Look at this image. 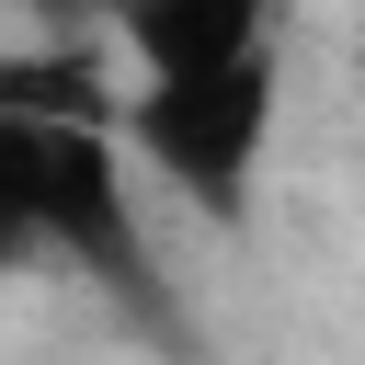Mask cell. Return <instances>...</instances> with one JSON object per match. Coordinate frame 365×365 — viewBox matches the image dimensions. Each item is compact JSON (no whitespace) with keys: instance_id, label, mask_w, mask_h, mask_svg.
Returning <instances> with one entry per match:
<instances>
[{"instance_id":"obj_1","label":"cell","mask_w":365,"mask_h":365,"mask_svg":"<svg viewBox=\"0 0 365 365\" xmlns=\"http://www.w3.org/2000/svg\"><path fill=\"white\" fill-rule=\"evenodd\" d=\"M114 137L205 228H240L251 182H262V148H274V46L205 57V68H137V91L114 103Z\"/></svg>"},{"instance_id":"obj_2","label":"cell","mask_w":365,"mask_h":365,"mask_svg":"<svg viewBox=\"0 0 365 365\" xmlns=\"http://www.w3.org/2000/svg\"><path fill=\"white\" fill-rule=\"evenodd\" d=\"M23 240L80 262V274H103V285L148 274L137 160H125L114 114H34V137H23Z\"/></svg>"},{"instance_id":"obj_3","label":"cell","mask_w":365,"mask_h":365,"mask_svg":"<svg viewBox=\"0 0 365 365\" xmlns=\"http://www.w3.org/2000/svg\"><path fill=\"white\" fill-rule=\"evenodd\" d=\"M114 34L137 68H205L274 46V0H114Z\"/></svg>"},{"instance_id":"obj_4","label":"cell","mask_w":365,"mask_h":365,"mask_svg":"<svg viewBox=\"0 0 365 365\" xmlns=\"http://www.w3.org/2000/svg\"><path fill=\"white\" fill-rule=\"evenodd\" d=\"M125 91L80 46H0V114H114Z\"/></svg>"},{"instance_id":"obj_5","label":"cell","mask_w":365,"mask_h":365,"mask_svg":"<svg viewBox=\"0 0 365 365\" xmlns=\"http://www.w3.org/2000/svg\"><path fill=\"white\" fill-rule=\"evenodd\" d=\"M11 262H23V240H11V228H0V274H11Z\"/></svg>"}]
</instances>
